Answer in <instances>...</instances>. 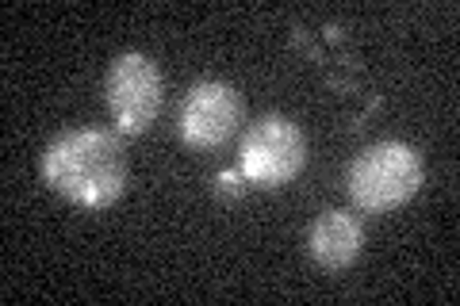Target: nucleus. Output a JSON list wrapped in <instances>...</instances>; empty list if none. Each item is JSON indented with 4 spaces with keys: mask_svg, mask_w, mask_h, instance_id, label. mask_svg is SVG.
Masks as SVG:
<instances>
[{
    "mask_svg": "<svg viewBox=\"0 0 460 306\" xmlns=\"http://www.w3.org/2000/svg\"><path fill=\"white\" fill-rule=\"evenodd\" d=\"M304 165H307V138L299 123L280 111H269L257 123H250L238 142V172L250 184L284 188L304 172Z\"/></svg>",
    "mask_w": 460,
    "mask_h": 306,
    "instance_id": "obj_3",
    "label": "nucleus"
},
{
    "mask_svg": "<svg viewBox=\"0 0 460 306\" xmlns=\"http://www.w3.org/2000/svg\"><path fill=\"white\" fill-rule=\"evenodd\" d=\"M246 177H242V172H219V177H215V196L219 199H242V192H246Z\"/></svg>",
    "mask_w": 460,
    "mask_h": 306,
    "instance_id": "obj_7",
    "label": "nucleus"
},
{
    "mask_svg": "<svg viewBox=\"0 0 460 306\" xmlns=\"http://www.w3.org/2000/svg\"><path fill=\"white\" fill-rule=\"evenodd\" d=\"M422 180V153L407 142H376L357 153L353 165L345 169V192H349L353 207L368 214H387L411 203Z\"/></svg>",
    "mask_w": 460,
    "mask_h": 306,
    "instance_id": "obj_2",
    "label": "nucleus"
},
{
    "mask_svg": "<svg viewBox=\"0 0 460 306\" xmlns=\"http://www.w3.org/2000/svg\"><path fill=\"white\" fill-rule=\"evenodd\" d=\"M104 100L111 111V123L119 135H142L162 115L165 104V81L154 57L127 50L108 66Z\"/></svg>",
    "mask_w": 460,
    "mask_h": 306,
    "instance_id": "obj_4",
    "label": "nucleus"
},
{
    "mask_svg": "<svg viewBox=\"0 0 460 306\" xmlns=\"http://www.w3.org/2000/svg\"><path fill=\"white\" fill-rule=\"evenodd\" d=\"M242 96L226 81H199L189 89L177 115L181 138L192 150H219L242 127Z\"/></svg>",
    "mask_w": 460,
    "mask_h": 306,
    "instance_id": "obj_5",
    "label": "nucleus"
},
{
    "mask_svg": "<svg viewBox=\"0 0 460 306\" xmlns=\"http://www.w3.org/2000/svg\"><path fill=\"white\" fill-rule=\"evenodd\" d=\"M307 249L311 260L326 272L349 268L365 249V226L353 211H326L307 230Z\"/></svg>",
    "mask_w": 460,
    "mask_h": 306,
    "instance_id": "obj_6",
    "label": "nucleus"
},
{
    "mask_svg": "<svg viewBox=\"0 0 460 306\" xmlns=\"http://www.w3.org/2000/svg\"><path fill=\"white\" fill-rule=\"evenodd\" d=\"M42 180L58 196H66L77 207L104 211L123 196L131 162H127V145L115 130L104 127H81L62 130L47 150H42Z\"/></svg>",
    "mask_w": 460,
    "mask_h": 306,
    "instance_id": "obj_1",
    "label": "nucleus"
}]
</instances>
